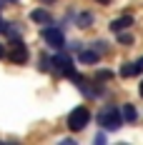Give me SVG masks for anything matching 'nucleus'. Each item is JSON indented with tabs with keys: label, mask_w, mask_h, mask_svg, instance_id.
Returning <instances> with one entry per match:
<instances>
[{
	"label": "nucleus",
	"mask_w": 143,
	"mask_h": 145,
	"mask_svg": "<svg viewBox=\"0 0 143 145\" xmlns=\"http://www.w3.org/2000/svg\"><path fill=\"white\" fill-rule=\"evenodd\" d=\"M96 120H98V125L103 128V130H118L126 120H123V110L121 108H115V105H105V108H100L98 115H96Z\"/></svg>",
	"instance_id": "nucleus-1"
},
{
	"label": "nucleus",
	"mask_w": 143,
	"mask_h": 145,
	"mask_svg": "<svg viewBox=\"0 0 143 145\" xmlns=\"http://www.w3.org/2000/svg\"><path fill=\"white\" fill-rule=\"evenodd\" d=\"M50 70L58 72V75H65V78H71L73 72V58L68 53H63V50H55V55L50 58Z\"/></svg>",
	"instance_id": "nucleus-2"
},
{
	"label": "nucleus",
	"mask_w": 143,
	"mask_h": 145,
	"mask_svg": "<svg viewBox=\"0 0 143 145\" xmlns=\"http://www.w3.org/2000/svg\"><path fill=\"white\" fill-rule=\"evenodd\" d=\"M88 123H90V110H88L86 105H78L75 110L68 113V128H71L73 133H80Z\"/></svg>",
	"instance_id": "nucleus-3"
},
{
	"label": "nucleus",
	"mask_w": 143,
	"mask_h": 145,
	"mask_svg": "<svg viewBox=\"0 0 143 145\" xmlns=\"http://www.w3.org/2000/svg\"><path fill=\"white\" fill-rule=\"evenodd\" d=\"M40 35H43V40L50 45L53 50H63V48H65V35H63V28H55L53 23H50V25H45Z\"/></svg>",
	"instance_id": "nucleus-4"
},
{
	"label": "nucleus",
	"mask_w": 143,
	"mask_h": 145,
	"mask_svg": "<svg viewBox=\"0 0 143 145\" xmlns=\"http://www.w3.org/2000/svg\"><path fill=\"white\" fill-rule=\"evenodd\" d=\"M10 45H13V50H10V63H15V65H23V63H28V48H25V43H23V38L18 35V38H10Z\"/></svg>",
	"instance_id": "nucleus-5"
},
{
	"label": "nucleus",
	"mask_w": 143,
	"mask_h": 145,
	"mask_svg": "<svg viewBox=\"0 0 143 145\" xmlns=\"http://www.w3.org/2000/svg\"><path fill=\"white\" fill-rule=\"evenodd\" d=\"M130 25H133V15H123V18H115V20H111V33H123V30H128Z\"/></svg>",
	"instance_id": "nucleus-6"
},
{
	"label": "nucleus",
	"mask_w": 143,
	"mask_h": 145,
	"mask_svg": "<svg viewBox=\"0 0 143 145\" xmlns=\"http://www.w3.org/2000/svg\"><path fill=\"white\" fill-rule=\"evenodd\" d=\"M30 20L38 23V25H50L53 23V15L48 13L45 8H35V10H30Z\"/></svg>",
	"instance_id": "nucleus-7"
},
{
	"label": "nucleus",
	"mask_w": 143,
	"mask_h": 145,
	"mask_svg": "<svg viewBox=\"0 0 143 145\" xmlns=\"http://www.w3.org/2000/svg\"><path fill=\"white\" fill-rule=\"evenodd\" d=\"M100 55H103V53H98L96 48H90V50H80V53H78V60H80L83 65H98Z\"/></svg>",
	"instance_id": "nucleus-8"
},
{
	"label": "nucleus",
	"mask_w": 143,
	"mask_h": 145,
	"mask_svg": "<svg viewBox=\"0 0 143 145\" xmlns=\"http://www.w3.org/2000/svg\"><path fill=\"white\" fill-rule=\"evenodd\" d=\"M143 65L136 60V63H123V68H121V78H136V75H141Z\"/></svg>",
	"instance_id": "nucleus-9"
},
{
	"label": "nucleus",
	"mask_w": 143,
	"mask_h": 145,
	"mask_svg": "<svg viewBox=\"0 0 143 145\" xmlns=\"http://www.w3.org/2000/svg\"><path fill=\"white\" fill-rule=\"evenodd\" d=\"M121 110H123V120H126V123H136V120H138V110H136V105L126 103Z\"/></svg>",
	"instance_id": "nucleus-10"
},
{
	"label": "nucleus",
	"mask_w": 143,
	"mask_h": 145,
	"mask_svg": "<svg viewBox=\"0 0 143 145\" xmlns=\"http://www.w3.org/2000/svg\"><path fill=\"white\" fill-rule=\"evenodd\" d=\"M75 25H78V28H90V25H93V15H90V13L75 15Z\"/></svg>",
	"instance_id": "nucleus-11"
},
{
	"label": "nucleus",
	"mask_w": 143,
	"mask_h": 145,
	"mask_svg": "<svg viewBox=\"0 0 143 145\" xmlns=\"http://www.w3.org/2000/svg\"><path fill=\"white\" fill-rule=\"evenodd\" d=\"M113 78V70H98L96 72V80H111Z\"/></svg>",
	"instance_id": "nucleus-12"
},
{
	"label": "nucleus",
	"mask_w": 143,
	"mask_h": 145,
	"mask_svg": "<svg viewBox=\"0 0 143 145\" xmlns=\"http://www.w3.org/2000/svg\"><path fill=\"white\" fill-rule=\"evenodd\" d=\"M118 40H121L123 45H130V43H133V38H130L128 33H118Z\"/></svg>",
	"instance_id": "nucleus-13"
},
{
	"label": "nucleus",
	"mask_w": 143,
	"mask_h": 145,
	"mask_svg": "<svg viewBox=\"0 0 143 145\" xmlns=\"http://www.w3.org/2000/svg\"><path fill=\"white\" fill-rule=\"evenodd\" d=\"M93 48H96L98 53H103V50H105V43H103V40H98V43H93Z\"/></svg>",
	"instance_id": "nucleus-14"
},
{
	"label": "nucleus",
	"mask_w": 143,
	"mask_h": 145,
	"mask_svg": "<svg viewBox=\"0 0 143 145\" xmlns=\"http://www.w3.org/2000/svg\"><path fill=\"white\" fill-rule=\"evenodd\" d=\"M96 3H100V5H111V0H96Z\"/></svg>",
	"instance_id": "nucleus-15"
},
{
	"label": "nucleus",
	"mask_w": 143,
	"mask_h": 145,
	"mask_svg": "<svg viewBox=\"0 0 143 145\" xmlns=\"http://www.w3.org/2000/svg\"><path fill=\"white\" fill-rule=\"evenodd\" d=\"M3 55H5V48H3V43H0V58H3Z\"/></svg>",
	"instance_id": "nucleus-16"
},
{
	"label": "nucleus",
	"mask_w": 143,
	"mask_h": 145,
	"mask_svg": "<svg viewBox=\"0 0 143 145\" xmlns=\"http://www.w3.org/2000/svg\"><path fill=\"white\" fill-rule=\"evenodd\" d=\"M138 93H141V98H143V80H141V90H138Z\"/></svg>",
	"instance_id": "nucleus-17"
},
{
	"label": "nucleus",
	"mask_w": 143,
	"mask_h": 145,
	"mask_svg": "<svg viewBox=\"0 0 143 145\" xmlns=\"http://www.w3.org/2000/svg\"><path fill=\"white\" fill-rule=\"evenodd\" d=\"M43 3H55V0H43Z\"/></svg>",
	"instance_id": "nucleus-18"
},
{
	"label": "nucleus",
	"mask_w": 143,
	"mask_h": 145,
	"mask_svg": "<svg viewBox=\"0 0 143 145\" xmlns=\"http://www.w3.org/2000/svg\"><path fill=\"white\" fill-rule=\"evenodd\" d=\"M138 63H141V65H143V58H138Z\"/></svg>",
	"instance_id": "nucleus-19"
},
{
	"label": "nucleus",
	"mask_w": 143,
	"mask_h": 145,
	"mask_svg": "<svg viewBox=\"0 0 143 145\" xmlns=\"http://www.w3.org/2000/svg\"><path fill=\"white\" fill-rule=\"evenodd\" d=\"M10 3H15V0H10Z\"/></svg>",
	"instance_id": "nucleus-20"
},
{
	"label": "nucleus",
	"mask_w": 143,
	"mask_h": 145,
	"mask_svg": "<svg viewBox=\"0 0 143 145\" xmlns=\"http://www.w3.org/2000/svg\"><path fill=\"white\" fill-rule=\"evenodd\" d=\"M0 3H3V0H0Z\"/></svg>",
	"instance_id": "nucleus-21"
}]
</instances>
